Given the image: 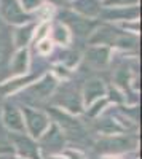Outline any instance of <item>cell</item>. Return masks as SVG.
<instances>
[{
  "label": "cell",
  "instance_id": "1",
  "mask_svg": "<svg viewBox=\"0 0 142 159\" xmlns=\"http://www.w3.org/2000/svg\"><path fill=\"white\" fill-rule=\"evenodd\" d=\"M21 111L24 118V132L34 140H38L50 127L51 118L40 110H35L34 107H22Z\"/></svg>",
  "mask_w": 142,
  "mask_h": 159
},
{
  "label": "cell",
  "instance_id": "2",
  "mask_svg": "<svg viewBox=\"0 0 142 159\" xmlns=\"http://www.w3.org/2000/svg\"><path fill=\"white\" fill-rule=\"evenodd\" d=\"M136 148V140L130 135H106L96 143V150L104 154H118V153H128Z\"/></svg>",
  "mask_w": 142,
  "mask_h": 159
},
{
  "label": "cell",
  "instance_id": "3",
  "mask_svg": "<svg viewBox=\"0 0 142 159\" xmlns=\"http://www.w3.org/2000/svg\"><path fill=\"white\" fill-rule=\"evenodd\" d=\"M58 86V80L46 73L43 78H40L38 81L32 83L31 86L24 88L22 89V96L26 100H31V102H40V100H45L48 99L51 94H53V91L56 89Z\"/></svg>",
  "mask_w": 142,
  "mask_h": 159
},
{
  "label": "cell",
  "instance_id": "4",
  "mask_svg": "<svg viewBox=\"0 0 142 159\" xmlns=\"http://www.w3.org/2000/svg\"><path fill=\"white\" fill-rule=\"evenodd\" d=\"M10 142L13 151H16L18 156L26 159H38V145L26 132H10Z\"/></svg>",
  "mask_w": 142,
  "mask_h": 159
},
{
  "label": "cell",
  "instance_id": "5",
  "mask_svg": "<svg viewBox=\"0 0 142 159\" xmlns=\"http://www.w3.org/2000/svg\"><path fill=\"white\" fill-rule=\"evenodd\" d=\"M61 21L70 32L77 34L78 37H88L93 32L94 25H96V22L93 19L83 18L80 15H75V13H72V11H64L61 15Z\"/></svg>",
  "mask_w": 142,
  "mask_h": 159
},
{
  "label": "cell",
  "instance_id": "6",
  "mask_svg": "<svg viewBox=\"0 0 142 159\" xmlns=\"http://www.w3.org/2000/svg\"><path fill=\"white\" fill-rule=\"evenodd\" d=\"M0 11H2L3 18L11 24L22 25L32 21V16L29 13L22 11L18 0H0Z\"/></svg>",
  "mask_w": 142,
  "mask_h": 159
},
{
  "label": "cell",
  "instance_id": "7",
  "mask_svg": "<svg viewBox=\"0 0 142 159\" xmlns=\"http://www.w3.org/2000/svg\"><path fill=\"white\" fill-rule=\"evenodd\" d=\"M62 147H64L62 132L54 123H51L50 127L45 130V134L38 139V150H42V151L43 150H50L51 153H53V151H61Z\"/></svg>",
  "mask_w": 142,
  "mask_h": 159
},
{
  "label": "cell",
  "instance_id": "8",
  "mask_svg": "<svg viewBox=\"0 0 142 159\" xmlns=\"http://www.w3.org/2000/svg\"><path fill=\"white\" fill-rule=\"evenodd\" d=\"M2 123L10 132H24L22 111L11 103H5L2 108Z\"/></svg>",
  "mask_w": 142,
  "mask_h": 159
},
{
  "label": "cell",
  "instance_id": "9",
  "mask_svg": "<svg viewBox=\"0 0 142 159\" xmlns=\"http://www.w3.org/2000/svg\"><path fill=\"white\" fill-rule=\"evenodd\" d=\"M107 94V88L104 84V81L99 78H91L88 80L85 88H83V94H82V100H83V105H91L93 102L106 97Z\"/></svg>",
  "mask_w": 142,
  "mask_h": 159
},
{
  "label": "cell",
  "instance_id": "10",
  "mask_svg": "<svg viewBox=\"0 0 142 159\" xmlns=\"http://www.w3.org/2000/svg\"><path fill=\"white\" fill-rule=\"evenodd\" d=\"M61 110H66L67 113H80L83 108L82 96L77 94L75 89H62L59 100H56Z\"/></svg>",
  "mask_w": 142,
  "mask_h": 159
},
{
  "label": "cell",
  "instance_id": "11",
  "mask_svg": "<svg viewBox=\"0 0 142 159\" xmlns=\"http://www.w3.org/2000/svg\"><path fill=\"white\" fill-rule=\"evenodd\" d=\"M73 11L88 19H94L101 15L102 3L101 0H73L72 2Z\"/></svg>",
  "mask_w": 142,
  "mask_h": 159
},
{
  "label": "cell",
  "instance_id": "12",
  "mask_svg": "<svg viewBox=\"0 0 142 159\" xmlns=\"http://www.w3.org/2000/svg\"><path fill=\"white\" fill-rule=\"evenodd\" d=\"M85 57L91 65H94L97 69H102L110 61V48L104 46V45H93L88 48Z\"/></svg>",
  "mask_w": 142,
  "mask_h": 159
},
{
  "label": "cell",
  "instance_id": "13",
  "mask_svg": "<svg viewBox=\"0 0 142 159\" xmlns=\"http://www.w3.org/2000/svg\"><path fill=\"white\" fill-rule=\"evenodd\" d=\"M101 15L109 21H134L139 19V8L134 7H121V8H107L106 11H101Z\"/></svg>",
  "mask_w": 142,
  "mask_h": 159
},
{
  "label": "cell",
  "instance_id": "14",
  "mask_svg": "<svg viewBox=\"0 0 142 159\" xmlns=\"http://www.w3.org/2000/svg\"><path fill=\"white\" fill-rule=\"evenodd\" d=\"M29 64H31V57H29V51L26 48H21L16 51V54L13 56L11 64H10V69L13 72L15 76H22L27 73L29 70Z\"/></svg>",
  "mask_w": 142,
  "mask_h": 159
},
{
  "label": "cell",
  "instance_id": "15",
  "mask_svg": "<svg viewBox=\"0 0 142 159\" xmlns=\"http://www.w3.org/2000/svg\"><path fill=\"white\" fill-rule=\"evenodd\" d=\"M34 32H35V24H32V22H27V24L19 25V27L15 30V34H13L16 48L21 49V48L27 46V45L31 43V40L34 38Z\"/></svg>",
  "mask_w": 142,
  "mask_h": 159
},
{
  "label": "cell",
  "instance_id": "16",
  "mask_svg": "<svg viewBox=\"0 0 142 159\" xmlns=\"http://www.w3.org/2000/svg\"><path fill=\"white\" fill-rule=\"evenodd\" d=\"M51 35V43H54L58 46H67L70 42H72V32L64 25L62 22L53 25V29H51V34H48V37Z\"/></svg>",
  "mask_w": 142,
  "mask_h": 159
},
{
  "label": "cell",
  "instance_id": "17",
  "mask_svg": "<svg viewBox=\"0 0 142 159\" xmlns=\"http://www.w3.org/2000/svg\"><path fill=\"white\" fill-rule=\"evenodd\" d=\"M117 35H118V32H115L113 29L104 25V27L97 29L93 34V37L89 38V43H91V45H104V46L106 45H113Z\"/></svg>",
  "mask_w": 142,
  "mask_h": 159
},
{
  "label": "cell",
  "instance_id": "18",
  "mask_svg": "<svg viewBox=\"0 0 142 159\" xmlns=\"http://www.w3.org/2000/svg\"><path fill=\"white\" fill-rule=\"evenodd\" d=\"M94 126L101 134H104V135H115V134H120V132L123 130V126L118 124L112 118H102V119L99 118Z\"/></svg>",
  "mask_w": 142,
  "mask_h": 159
},
{
  "label": "cell",
  "instance_id": "19",
  "mask_svg": "<svg viewBox=\"0 0 142 159\" xmlns=\"http://www.w3.org/2000/svg\"><path fill=\"white\" fill-rule=\"evenodd\" d=\"M59 62H61V65H64V67H67V69H72V67H75L77 64H78V61H80V56L77 54V52H73V51H62L61 54H59Z\"/></svg>",
  "mask_w": 142,
  "mask_h": 159
},
{
  "label": "cell",
  "instance_id": "20",
  "mask_svg": "<svg viewBox=\"0 0 142 159\" xmlns=\"http://www.w3.org/2000/svg\"><path fill=\"white\" fill-rule=\"evenodd\" d=\"M106 105H107V100H106L104 97L99 99V100H96V102H93L91 105H88V115H89V116H93V118L99 116L101 111L104 110Z\"/></svg>",
  "mask_w": 142,
  "mask_h": 159
},
{
  "label": "cell",
  "instance_id": "21",
  "mask_svg": "<svg viewBox=\"0 0 142 159\" xmlns=\"http://www.w3.org/2000/svg\"><path fill=\"white\" fill-rule=\"evenodd\" d=\"M22 11L26 13H31L34 10H38V8H42L43 7V0H18Z\"/></svg>",
  "mask_w": 142,
  "mask_h": 159
},
{
  "label": "cell",
  "instance_id": "22",
  "mask_svg": "<svg viewBox=\"0 0 142 159\" xmlns=\"http://www.w3.org/2000/svg\"><path fill=\"white\" fill-rule=\"evenodd\" d=\"M107 8H121V7H134L137 0H102Z\"/></svg>",
  "mask_w": 142,
  "mask_h": 159
},
{
  "label": "cell",
  "instance_id": "23",
  "mask_svg": "<svg viewBox=\"0 0 142 159\" xmlns=\"http://www.w3.org/2000/svg\"><path fill=\"white\" fill-rule=\"evenodd\" d=\"M48 34H50V24H48V22L40 24V25L35 29V32H34L35 43H38V42H40V40H43V38H48Z\"/></svg>",
  "mask_w": 142,
  "mask_h": 159
},
{
  "label": "cell",
  "instance_id": "24",
  "mask_svg": "<svg viewBox=\"0 0 142 159\" xmlns=\"http://www.w3.org/2000/svg\"><path fill=\"white\" fill-rule=\"evenodd\" d=\"M37 49H38V52H40V54H43V56L50 54L51 49H53V43L50 42V37H48V38L40 40V42L37 43Z\"/></svg>",
  "mask_w": 142,
  "mask_h": 159
},
{
  "label": "cell",
  "instance_id": "25",
  "mask_svg": "<svg viewBox=\"0 0 142 159\" xmlns=\"http://www.w3.org/2000/svg\"><path fill=\"white\" fill-rule=\"evenodd\" d=\"M64 154H66L67 159H85V156L80 151H77V150H66Z\"/></svg>",
  "mask_w": 142,
  "mask_h": 159
},
{
  "label": "cell",
  "instance_id": "26",
  "mask_svg": "<svg viewBox=\"0 0 142 159\" xmlns=\"http://www.w3.org/2000/svg\"><path fill=\"white\" fill-rule=\"evenodd\" d=\"M5 48H7V45H5V38L0 35V61H2V57H3V54H5Z\"/></svg>",
  "mask_w": 142,
  "mask_h": 159
},
{
  "label": "cell",
  "instance_id": "27",
  "mask_svg": "<svg viewBox=\"0 0 142 159\" xmlns=\"http://www.w3.org/2000/svg\"><path fill=\"white\" fill-rule=\"evenodd\" d=\"M46 159H67L64 153H58V154H48Z\"/></svg>",
  "mask_w": 142,
  "mask_h": 159
},
{
  "label": "cell",
  "instance_id": "28",
  "mask_svg": "<svg viewBox=\"0 0 142 159\" xmlns=\"http://www.w3.org/2000/svg\"><path fill=\"white\" fill-rule=\"evenodd\" d=\"M101 159H120V157H117V156H112V154H106V156H102Z\"/></svg>",
  "mask_w": 142,
  "mask_h": 159
},
{
  "label": "cell",
  "instance_id": "29",
  "mask_svg": "<svg viewBox=\"0 0 142 159\" xmlns=\"http://www.w3.org/2000/svg\"><path fill=\"white\" fill-rule=\"evenodd\" d=\"M7 159H26V157H21V156H10Z\"/></svg>",
  "mask_w": 142,
  "mask_h": 159
}]
</instances>
